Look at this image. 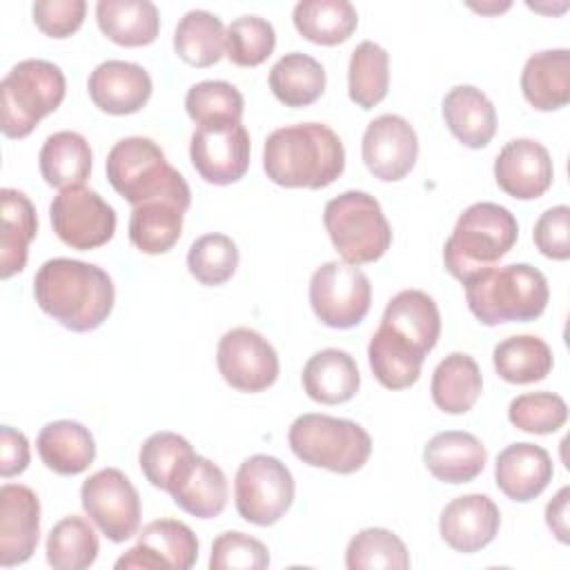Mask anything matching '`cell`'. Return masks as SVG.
Returning <instances> with one entry per match:
<instances>
[{
    "label": "cell",
    "instance_id": "42",
    "mask_svg": "<svg viewBox=\"0 0 570 570\" xmlns=\"http://www.w3.org/2000/svg\"><path fill=\"white\" fill-rule=\"evenodd\" d=\"M238 247L227 234H203L187 252L189 274L207 287L227 283L238 267Z\"/></svg>",
    "mask_w": 570,
    "mask_h": 570
},
{
    "label": "cell",
    "instance_id": "26",
    "mask_svg": "<svg viewBox=\"0 0 570 570\" xmlns=\"http://www.w3.org/2000/svg\"><path fill=\"white\" fill-rule=\"evenodd\" d=\"M443 120L450 134L470 149H483L497 134V109L474 85H456L443 96Z\"/></svg>",
    "mask_w": 570,
    "mask_h": 570
},
{
    "label": "cell",
    "instance_id": "5",
    "mask_svg": "<svg viewBox=\"0 0 570 570\" xmlns=\"http://www.w3.org/2000/svg\"><path fill=\"white\" fill-rule=\"evenodd\" d=\"M517 238L519 223L508 207L488 200L472 203L456 218L443 245L445 269L463 283L472 274L501 261L514 247Z\"/></svg>",
    "mask_w": 570,
    "mask_h": 570
},
{
    "label": "cell",
    "instance_id": "30",
    "mask_svg": "<svg viewBox=\"0 0 570 570\" xmlns=\"http://www.w3.org/2000/svg\"><path fill=\"white\" fill-rule=\"evenodd\" d=\"M98 29L120 47H145L158 38L160 13L149 0H98Z\"/></svg>",
    "mask_w": 570,
    "mask_h": 570
},
{
    "label": "cell",
    "instance_id": "44",
    "mask_svg": "<svg viewBox=\"0 0 570 570\" xmlns=\"http://www.w3.org/2000/svg\"><path fill=\"white\" fill-rule=\"evenodd\" d=\"M276 47V31L261 16H240L225 31V56L238 67H258Z\"/></svg>",
    "mask_w": 570,
    "mask_h": 570
},
{
    "label": "cell",
    "instance_id": "17",
    "mask_svg": "<svg viewBox=\"0 0 570 570\" xmlns=\"http://www.w3.org/2000/svg\"><path fill=\"white\" fill-rule=\"evenodd\" d=\"M40 541V499L22 483L0 488V566L11 568L31 559Z\"/></svg>",
    "mask_w": 570,
    "mask_h": 570
},
{
    "label": "cell",
    "instance_id": "14",
    "mask_svg": "<svg viewBox=\"0 0 570 570\" xmlns=\"http://www.w3.org/2000/svg\"><path fill=\"white\" fill-rule=\"evenodd\" d=\"M216 365L227 385L249 394L272 387L281 370L274 345L252 327H234L220 336Z\"/></svg>",
    "mask_w": 570,
    "mask_h": 570
},
{
    "label": "cell",
    "instance_id": "31",
    "mask_svg": "<svg viewBox=\"0 0 570 570\" xmlns=\"http://www.w3.org/2000/svg\"><path fill=\"white\" fill-rule=\"evenodd\" d=\"M483 390V376L476 361L465 352L448 354L432 372L430 394L445 414H465L474 407Z\"/></svg>",
    "mask_w": 570,
    "mask_h": 570
},
{
    "label": "cell",
    "instance_id": "50",
    "mask_svg": "<svg viewBox=\"0 0 570 570\" xmlns=\"http://www.w3.org/2000/svg\"><path fill=\"white\" fill-rule=\"evenodd\" d=\"M29 461H31V454H29L27 436L11 425H2L0 428V474L4 479L22 474Z\"/></svg>",
    "mask_w": 570,
    "mask_h": 570
},
{
    "label": "cell",
    "instance_id": "37",
    "mask_svg": "<svg viewBox=\"0 0 570 570\" xmlns=\"http://www.w3.org/2000/svg\"><path fill=\"white\" fill-rule=\"evenodd\" d=\"M225 31L216 13L191 9L176 24L174 51L191 67H212L225 53Z\"/></svg>",
    "mask_w": 570,
    "mask_h": 570
},
{
    "label": "cell",
    "instance_id": "11",
    "mask_svg": "<svg viewBox=\"0 0 570 570\" xmlns=\"http://www.w3.org/2000/svg\"><path fill=\"white\" fill-rule=\"evenodd\" d=\"M49 218L56 236L80 252L109 243L116 232L114 207L85 185L60 189L49 205Z\"/></svg>",
    "mask_w": 570,
    "mask_h": 570
},
{
    "label": "cell",
    "instance_id": "12",
    "mask_svg": "<svg viewBox=\"0 0 570 570\" xmlns=\"http://www.w3.org/2000/svg\"><path fill=\"white\" fill-rule=\"evenodd\" d=\"M80 503L98 530L114 543L138 534L140 497L134 483L118 468L94 472L80 488Z\"/></svg>",
    "mask_w": 570,
    "mask_h": 570
},
{
    "label": "cell",
    "instance_id": "35",
    "mask_svg": "<svg viewBox=\"0 0 570 570\" xmlns=\"http://www.w3.org/2000/svg\"><path fill=\"white\" fill-rule=\"evenodd\" d=\"M185 207L171 200H149L131 207L129 240L142 254H167L183 234Z\"/></svg>",
    "mask_w": 570,
    "mask_h": 570
},
{
    "label": "cell",
    "instance_id": "41",
    "mask_svg": "<svg viewBox=\"0 0 570 570\" xmlns=\"http://www.w3.org/2000/svg\"><path fill=\"white\" fill-rule=\"evenodd\" d=\"M347 570H370V568H410V552L405 543L387 528H363L356 532L345 550Z\"/></svg>",
    "mask_w": 570,
    "mask_h": 570
},
{
    "label": "cell",
    "instance_id": "34",
    "mask_svg": "<svg viewBox=\"0 0 570 570\" xmlns=\"http://www.w3.org/2000/svg\"><path fill=\"white\" fill-rule=\"evenodd\" d=\"M292 20L305 40L325 47L345 42L358 27V13L350 0H301L294 4Z\"/></svg>",
    "mask_w": 570,
    "mask_h": 570
},
{
    "label": "cell",
    "instance_id": "18",
    "mask_svg": "<svg viewBox=\"0 0 570 570\" xmlns=\"http://www.w3.org/2000/svg\"><path fill=\"white\" fill-rule=\"evenodd\" d=\"M554 178L550 151L532 138H514L494 158L497 185L517 200L543 196Z\"/></svg>",
    "mask_w": 570,
    "mask_h": 570
},
{
    "label": "cell",
    "instance_id": "13",
    "mask_svg": "<svg viewBox=\"0 0 570 570\" xmlns=\"http://www.w3.org/2000/svg\"><path fill=\"white\" fill-rule=\"evenodd\" d=\"M249 131L243 122L198 125L189 140V160L209 185H232L249 169Z\"/></svg>",
    "mask_w": 570,
    "mask_h": 570
},
{
    "label": "cell",
    "instance_id": "28",
    "mask_svg": "<svg viewBox=\"0 0 570 570\" xmlns=\"http://www.w3.org/2000/svg\"><path fill=\"white\" fill-rule=\"evenodd\" d=\"M523 98L539 111H557L570 102V51L532 53L521 71Z\"/></svg>",
    "mask_w": 570,
    "mask_h": 570
},
{
    "label": "cell",
    "instance_id": "21",
    "mask_svg": "<svg viewBox=\"0 0 570 570\" xmlns=\"http://www.w3.org/2000/svg\"><path fill=\"white\" fill-rule=\"evenodd\" d=\"M167 492L183 512L196 519H214L225 510L229 488L225 472L194 452L174 472Z\"/></svg>",
    "mask_w": 570,
    "mask_h": 570
},
{
    "label": "cell",
    "instance_id": "23",
    "mask_svg": "<svg viewBox=\"0 0 570 570\" xmlns=\"http://www.w3.org/2000/svg\"><path fill=\"white\" fill-rule=\"evenodd\" d=\"M554 465L550 454L534 443H512L503 448L494 463L497 488L517 503L537 499L552 481Z\"/></svg>",
    "mask_w": 570,
    "mask_h": 570
},
{
    "label": "cell",
    "instance_id": "25",
    "mask_svg": "<svg viewBox=\"0 0 570 570\" xmlns=\"http://www.w3.org/2000/svg\"><path fill=\"white\" fill-rule=\"evenodd\" d=\"M301 383L312 401L323 405H338L354 399L361 387V374L350 352L325 347L307 358L303 365Z\"/></svg>",
    "mask_w": 570,
    "mask_h": 570
},
{
    "label": "cell",
    "instance_id": "47",
    "mask_svg": "<svg viewBox=\"0 0 570 570\" xmlns=\"http://www.w3.org/2000/svg\"><path fill=\"white\" fill-rule=\"evenodd\" d=\"M269 566L267 546L245 532L227 530L212 543V570H263Z\"/></svg>",
    "mask_w": 570,
    "mask_h": 570
},
{
    "label": "cell",
    "instance_id": "24",
    "mask_svg": "<svg viewBox=\"0 0 570 570\" xmlns=\"http://www.w3.org/2000/svg\"><path fill=\"white\" fill-rule=\"evenodd\" d=\"M488 461L485 445L463 430H445L434 434L423 448V463L428 472L443 483H470L476 479Z\"/></svg>",
    "mask_w": 570,
    "mask_h": 570
},
{
    "label": "cell",
    "instance_id": "19",
    "mask_svg": "<svg viewBox=\"0 0 570 570\" xmlns=\"http://www.w3.org/2000/svg\"><path fill=\"white\" fill-rule=\"evenodd\" d=\"M501 528L499 505L488 494H463L445 503L439 517L441 539L456 552L472 554L494 541Z\"/></svg>",
    "mask_w": 570,
    "mask_h": 570
},
{
    "label": "cell",
    "instance_id": "49",
    "mask_svg": "<svg viewBox=\"0 0 570 570\" xmlns=\"http://www.w3.org/2000/svg\"><path fill=\"white\" fill-rule=\"evenodd\" d=\"M537 249L552 258V261H568L570 258V207L554 205L546 209L532 232Z\"/></svg>",
    "mask_w": 570,
    "mask_h": 570
},
{
    "label": "cell",
    "instance_id": "6",
    "mask_svg": "<svg viewBox=\"0 0 570 570\" xmlns=\"http://www.w3.org/2000/svg\"><path fill=\"white\" fill-rule=\"evenodd\" d=\"M287 441L296 459L336 474L361 470L372 454V436L363 425L316 412L296 416Z\"/></svg>",
    "mask_w": 570,
    "mask_h": 570
},
{
    "label": "cell",
    "instance_id": "7",
    "mask_svg": "<svg viewBox=\"0 0 570 570\" xmlns=\"http://www.w3.org/2000/svg\"><path fill=\"white\" fill-rule=\"evenodd\" d=\"M67 80L58 65L42 58H27L13 65L0 82L2 122L7 138L29 136L38 122L65 100Z\"/></svg>",
    "mask_w": 570,
    "mask_h": 570
},
{
    "label": "cell",
    "instance_id": "39",
    "mask_svg": "<svg viewBox=\"0 0 570 570\" xmlns=\"http://www.w3.org/2000/svg\"><path fill=\"white\" fill-rule=\"evenodd\" d=\"M390 89V56L374 42L363 40L354 47L347 65V96L361 109L376 107Z\"/></svg>",
    "mask_w": 570,
    "mask_h": 570
},
{
    "label": "cell",
    "instance_id": "46",
    "mask_svg": "<svg viewBox=\"0 0 570 570\" xmlns=\"http://www.w3.org/2000/svg\"><path fill=\"white\" fill-rule=\"evenodd\" d=\"M194 454L191 443L176 434V432H154L138 452V463L145 474V479L167 492V485L174 476V472L180 468L185 459Z\"/></svg>",
    "mask_w": 570,
    "mask_h": 570
},
{
    "label": "cell",
    "instance_id": "10",
    "mask_svg": "<svg viewBox=\"0 0 570 570\" xmlns=\"http://www.w3.org/2000/svg\"><path fill=\"white\" fill-rule=\"evenodd\" d=\"M370 303V278L356 265L327 261L314 269L309 278V305L323 325L350 330L365 318Z\"/></svg>",
    "mask_w": 570,
    "mask_h": 570
},
{
    "label": "cell",
    "instance_id": "8",
    "mask_svg": "<svg viewBox=\"0 0 570 570\" xmlns=\"http://www.w3.org/2000/svg\"><path fill=\"white\" fill-rule=\"evenodd\" d=\"M323 225L334 249L350 265L374 263L392 245V227L381 203L367 191L347 189L327 200Z\"/></svg>",
    "mask_w": 570,
    "mask_h": 570
},
{
    "label": "cell",
    "instance_id": "45",
    "mask_svg": "<svg viewBox=\"0 0 570 570\" xmlns=\"http://www.w3.org/2000/svg\"><path fill=\"white\" fill-rule=\"evenodd\" d=\"M508 419L517 430L552 434L568 421V405L554 392H525L510 401Z\"/></svg>",
    "mask_w": 570,
    "mask_h": 570
},
{
    "label": "cell",
    "instance_id": "40",
    "mask_svg": "<svg viewBox=\"0 0 570 570\" xmlns=\"http://www.w3.org/2000/svg\"><path fill=\"white\" fill-rule=\"evenodd\" d=\"M98 557V537L85 517L69 514L47 534V563L56 570H82Z\"/></svg>",
    "mask_w": 570,
    "mask_h": 570
},
{
    "label": "cell",
    "instance_id": "22",
    "mask_svg": "<svg viewBox=\"0 0 570 570\" xmlns=\"http://www.w3.org/2000/svg\"><path fill=\"white\" fill-rule=\"evenodd\" d=\"M381 327L428 356L441 336V314L428 292L401 289L387 301Z\"/></svg>",
    "mask_w": 570,
    "mask_h": 570
},
{
    "label": "cell",
    "instance_id": "52",
    "mask_svg": "<svg viewBox=\"0 0 570 570\" xmlns=\"http://www.w3.org/2000/svg\"><path fill=\"white\" fill-rule=\"evenodd\" d=\"M470 9H474V11H481V13H499V11H505V9H510V2H501V4H472L470 2Z\"/></svg>",
    "mask_w": 570,
    "mask_h": 570
},
{
    "label": "cell",
    "instance_id": "3",
    "mask_svg": "<svg viewBox=\"0 0 570 570\" xmlns=\"http://www.w3.org/2000/svg\"><path fill=\"white\" fill-rule=\"evenodd\" d=\"M465 301L483 325L528 323L539 318L550 301V287L541 269L528 263L485 267L463 281Z\"/></svg>",
    "mask_w": 570,
    "mask_h": 570
},
{
    "label": "cell",
    "instance_id": "43",
    "mask_svg": "<svg viewBox=\"0 0 570 570\" xmlns=\"http://www.w3.org/2000/svg\"><path fill=\"white\" fill-rule=\"evenodd\" d=\"M187 116L196 125L240 122L245 111L243 94L227 80H203L189 87L185 96Z\"/></svg>",
    "mask_w": 570,
    "mask_h": 570
},
{
    "label": "cell",
    "instance_id": "33",
    "mask_svg": "<svg viewBox=\"0 0 570 570\" xmlns=\"http://www.w3.org/2000/svg\"><path fill=\"white\" fill-rule=\"evenodd\" d=\"M267 82L276 100L296 109L307 107L323 96L327 76L316 58L303 51H289L274 62Z\"/></svg>",
    "mask_w": 570,
    "mask_h": 570
},
{
    "label": "cell",
    "instance_id": "29",
    "mask_svg": "<svg viewBox=\"0 0 570 570\" xmlns=\"http://www.w3.org/2000/svg\"><path fill=\"white\" fill-rule=\"evenodd\" d=\"M0 278H11L27 265L29 243L38 234V214L29 196L13 187H4L0 191Z\"/></svg>",
    "mask_w": 570,
    "mask_h": 570
},
{
    "label": "cell",
    "instance_id": "27",
    "mask_svg": "<svg viewBox=\"0 0 570 570\" xmlns=\"http://www.w3.org/2000/svg\"><path fill=\"white\" fill-rule=\"evenodd\" d=\"M36 448L40 461L56 474L76 476L96 459V441L91 432L71 419L51 421L40 428Z\"/></svg>",
    "mask_w": 570,
    "mask_h": 570
},
{
    "label": "cell",
    "instance_id": "32",
    "mask_svg": "<svg viewBox=\"0 0 570 570\" xmlns=\"http://www.w3.org/2000/svg\"><path fill=\"white\" fill-rule=\"evenodd\" d=\"M38 165L49 187L85 185L91 174V147L78 131H56L42 142Z\"/></svg>",
    "mask_w": 570,
    "mask_h": 570
},
{
    "label": "cell",
    "instance_id": "9",
    "mask_svg": "<svg viewBox=\"0 0 570 570\" xmlns=\"http://www.w3.org/2000/svg\"><path fill=\"white\" fill-rule=\"evenodd\" d=\"M294 476L272 454L247 456L234 479V503L238 514L254 525H272L294 503Z\"/></svg>",
    "mask_w": 570,
    "mask_h": 570
},
{
    "label": "cell",
    "instance_id": "1",
    "mask_svg": "<svg viewBox=\"0 0 570 570\" xmlns=\"http://www.w3.org/2000/svg\"><path fill=\"white\" fill-rule=\"evenodd\" d=\"M33 296L38 307L71 332H91L100 327L114 309L111 276L85 261L49 258L33 276Z\"/></svg>",
    "mask_w": 570,
    "mask_h": 570
},
{
    "label": "cell",
    "instance_id": "15",
    "mask_svg": "<svg viewBox=\"0 0 570 570\" xmlns=\"http://www.w3.org/2000/svg\"><path fill=\"white\" fill-rule=\"evenodd\" d=\"M118 561V570H189L198 559V539L194 530L178 519L149 521Z\"/></svg>",
    "mask_w": 570,
    "mask_h": 570
},
{
    "label": "cell",
    "instance_id": "4",
    "mask_svg": "<svg viewBox=\"0 0 570 570\" xmlns=\"http://www.w3.org/2000/svg\"><path fill=\"white\" fill-rule=\"evenodd\" d=\"M107 180L131 207L149 200H171L189 209L191 191L185 176L171 167L165 151L145 136L120 138L105 160Z\"/></svg>",
    "mask_w": 570,
    "mask_h": 570
},
{
    "label": "cell",
    "instance_id": "38",
    "mask_svg": "<svg viewBox=\"0 0 570 570\" xmlns=\"http://www.w3.org/2000/svg\"><path fill=\"white\" fill-rule=\"evenodd\" d=\"M367 361L383 387L405 390L419 381L425 356L379 325L367 345Z\"/></svg>",
    "mask_w": 570,
    "mask_h": 570
},
{
    "label": "cell",
    "instance_id": "2",
    "mask_svg": "<svg viewBox=\"0 0 570 570\" xmlns=\"http://www.w3.org/2000/svg\"><path fill=\"white\" fill-rule=\"evenodd\" d=\"M263 169L274 185L323 189L345 169V147L323 122L274 129L263 145Z\"/></svg>",
    "mask_w": 570,
    "mask_h": 570
},
{
    "label": "cell",
    "instance_id": "48",
    "mask_svg": "<svg viewBox=\"0 0 570 570\" xmlns=\"http://www.w3.org/2000/svg\"><path fill=\"white\" fill-rule=\"evenodd\" d=\"M85 0H36L31 16L36 27L49 38H69L82 27Z\"/></svg>",
    "mask_w": 570,
    "mask_h": 570
},
{
    "label": "cell",
    "instance_id": "36",
    "mask_svg": "<svg viewBox=\"0 0 570 570\" xmlns=\"http://www.w3.org/2000/svg\"><path fill=\"white\" fill-rule=\"evenodd\" d=\"M492 363L503 381L528 385L543 381L552 372L554 356L543 338L534 334H517L494 345Z\"/></svg>",
    "mask_w": 570,
    "mask_h": 570
},
{
    "label": "cell",
    "instance_id": "16",
    "mask_svg": "<svg viewBox=\"0 0 570 570\" xmlns=\"http://www.w3.org/2000/svg\"><path fill=\"white\" fill-rule=\"evenodd\" d=\"M361 156L374 178L396 183L405 178L416 163V131L403 116L383 114L365 127L361 140Z\"/></svg>",
    "mask_w": 570,
    "mask_h": 570
},
{
    "label": "cell",
    "instance_id": "20",
    "mask_svg": "<svg viewBox=\"0 0 570 570\" xmlns=\"http://www.w3.org/2000/svg\"><path fill=\"white\" fill-rule=\"evenodd\" d=\"M91 102L114 116L140 111L151 96V76L142 65L129 60H105L87 80Z\"/></svg>",
    "mask_w": 570,
    "mask_h": 570
},
{
    "label": "cell",
    "instance_id": "51",
    "mask_svg": "<svg viewBox=\"0 0 570 570\" xmlns=\"http://www.w3.org/2000/svg\"><path fill=\"white\" fill-rule=\"evenodd\" d=\"M568 505H570V485H563L552 501L546 505V523L561 543H570V523H568Z\"/></svg>",
    "mask_w": 570,
    "mask_h": 570
}]
</instances>
